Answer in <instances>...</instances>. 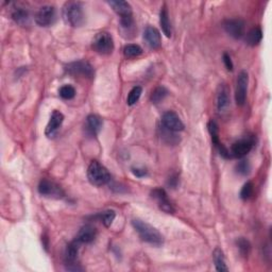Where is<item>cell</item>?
<instances>
[{
	"instance_id": "obj_34",
	"label": "cell",
	"mask_w": 272,
	"mask_h": 272,
	"mask_svg": "<svg viewBox=\"0 0 272 272\" xmlns=\"http://www.w3.org/2000/svg\"><path fill=\"white\" fill-rule=\"evenodd\" d=\"M253 191H254V185L252 182H247L246 184L243 186L242 191H240V198L243 200H248L251 198L253 195Z\"/></svg>"
},
{
	"instance_id": "obj_10",
	"label": "cell",
	"mask_w": 272,
	"mask_h": 272,
	"mask_svg": "<svg viewBox=\"0 0 272 272\" xmlns=\"http://www.w3.org/2000/svg\"><path fill=\"white\" fill-rule=\"evenodd\" d=\"M162 125L173 132H180L184 130V124L176 113L173 111L166 112L162 116Z\"/></svg>"
},
{
	"instance_id": "obj_24",
	"label": "cell",
	"mask_w": 272,
	"mask_h": 272,
	"mask_svg": "<svg viewBox=\"0 0 272 272\" xmlns=\"http://www.w3.org/2000/svg\"><path fill=\"white\" fill-rule=\"evenodd\" d=\"M213 258H214L215 267H216L217 271H219V272L229 271V268H227L226 263H225L223 251L221 250L220 248H216V249L214 250V252H213Z\"/></svg>"
},
{
	"instance_id": "obj_29",
	"label": "cell",
	"mask_w": 272,
	"mask_h": 272,
	"mask_svg": "<svg viewBox=\"0 0 272 272\" xmlns=\"http://www.w3.org/2000/svg\"><path fill=\"white\" fill-rule=\"evenodd\" d=\"M236 243H237V247L240 254H242L244 257H248L251 251V244L249 240L244 237H240L237 239Z\"/></svg>"
},
{
	"instance_id": "obj_19",
	"label": "cell",
	"mask_w": 272,
	"mask_h": 272,
	"mask_svg": "<svg viewBox=\"0 0 272 272\" xmlns=\"http://www.w3.org/2000/svg\"><path fill=\"white\" fill-rule=\"evenodd\" d=\"M120 32H122L123 36L125 39H132L135 35L136 32V26L135 22L133 20L132 15L131 16H125V17H120Z\"/></svg>"
},
{
	"instance_id": "obj_2",
	"label": "cell",
	"mask_w": 272,
	"mask_h": 272,
	"mask_svg": "<svg viewBox=\"0 0 272 272\" xmlns=\"http://www.w3.org/2000/svg\"><path fill=\"white\" fill-rule=\"evenodd\" d=\"M63 20L68 26L78 28L81 27L85 22V15L83 11V5L78 1L66 2L63 7Z\"/></svg>"
},
{
	"instance_id": "obj_25",
	"label": "cell",
	"mask_w": 272,
	"mask_h": 272,
	"mask_svg": "<svg viewBox=\"0 0 272 272\" xmlns=\"http://www.w3.org/2000/svg\"><path fill=\"white\" fill-rule=\"evenodd\" d=\"M262 39H263L262 30L259 28H254L251 31H249L248 34H247L246 42L250 46H256L259 43H261Z\"/></svg>"
},
{
	"instance_id": "obj_35",
	"label": "cell",
	"mask_w": 272,
	"mask_h": 272,
	"mask_svg": "<svg viewBox=\"0 0 272 272\" xmlns=\"http://www.w3.org/2000/svg\"><path fill=\"white\" fill-rule=\"evenodd\" d=\"M132 173L137 178H144V176L147 175V170L145 168H141V167H133L132 168Z\"/></svg>"
},
{
	"instance_id": "obj_36",
	"label": "cell",
	"mask_w": 272,
	"mask_h": 272,
	"mask_svg": "<svg viewBox=\"0 0 272 272\" xmlns=\"http://www.w3.org/2000/svg\"><path fill=\"white\" fill-rule=\"evenodd\" d=\"M223 63H224V65L226 67L227 71H233V62H232V59H231V56L229 53H223Z\"/></svg>"
},
{
	"instance_id": "obj_3",
	"label": "cell",
	"mask_w": 272,
	"mask_h": 272,
	"mask_svg": "<svg viewBox=\"0 0 272 272\" xmlns=\"http://www.w3.org/2000/svg\"><path fill=\"white\" fill-rule=\"evenodd\" d=\"M87 178L91 184L95 186H103L111 181V174L102 164L93 161L87 169Z\"/></svg>"
},
{
	"instance_id": "obj_18",
	"label": "cell",
	"mask_w": 272,
	"mask_h": 272,
	"mask_svg": "<svg viewBox=\"0 0 272 272\" xmlns=\"http://www.w3.org/2000/svg\"><path fill=\"white\" fill-rule=\"evenodd\" d=\"M97 237V230L96 227L91 225V224H85L80 229L78 232L77 236H75V240L83 245V244H91L93 243Z\"/></svg>"
},
{
	"instance_id": "obj_31",
	"label": "cell",
	"mask_w": 272,
	"mask_h": 272,
	"mask_svg": "<svg viewBox=\"0 0 272 272\" xmlns=\"http://www.w3.org/2000/svg\"><path fill=\"white\" fill-rule=\"evenodd\" d=\"M59 94H60L61 98H63L64 100H72L75 96V90L74 86L66 84V85H63L60 88Z\"/></svg>"
},
{
	"instance_id": "obj_33",
	"label": "cell",
	"mask_w": 272,
	"mask_h": 272,
	"mask_svg": "<svg viewBox=\"0 0 272 272\" xmlns=\"http://www.w3.org/2000/svg\"><path fill=\"white\" fill-rule=\"evenodd\" d=\"M236 173L240 175H249L251 173V165L248 161L242 160L237 163Z\"/></svg>"
},
{
	"instance_id": "obj_32",
	"label": "cell",
	"mask_w": 272,
	"mask_h": 272,
	"mask_svg": "<svg viewBox=\"0 0 272 272\" xmlns=\"http://www.w3.org/2000/svg\"><path fill=\"white\" fill-rule=\"evenodd\" d=\"M175 132L170 131L168 129H166L165 126H163V130L161 129V135L163 140H165L168 144H176L180 140L176 137L175 134H173Z\"/></svg>"
},
{
	"instance_id": "obj_26",
	"label": "cell",
	"mask_w": 272,
	"mask_h": 272,
	"mask_svg": "<svg viewBox=\"0 0 272 272\" xmlns=\"http://www.w3.org/2000/svg\"><path fill=\"white\" fill-rule=\"evenodd\" d=\"M168 90L166 87L164 86H157L155 90L151 94V101H152V103H160L162 101L167 97L168 95Z\"/></svg>"
},
{
	"instance_id": "obj_38",
	"label": "cell",
	"mask_w": 272,
	"mask_h": 272,
	"mask_svg": "<svg viewBox=\"0 0 272 272\" xmlns=\"http://www.w3.org/2000/svg\"><path fill=\"white\" fill-rule=\"evenodd\" d=\"M65 266H66V270H68V271H83V268H82L78 263L68 264Z\"/></svg>"
},
{
	"instance_id": "obj_13",
	"label": "cell",
	"mask_w": 272,
	"mask_h": 272,
	"mask_svg": "<svg viewBox=\"0 0 272 272\" xmlns=\"http://www.w3.org/2000/svg\"><path fill=\"white\" fill-rule=\"evenodd\" d=\"M207 128H208V132H210V135L212 138V142L213 144L216 146V148L219 150V153L223 155L225 159H230L231 155H230V151L227 150L223 144L220 143L219 140V129H218V124L214 122V120H211L210 123L207 124Z\"/></svg>"
},
{
	"instance_id": "obj_20",
	"label": "cell",
	"mask_w": 272,
	"mask_h": 272,
	"mask_svg": "<svg viewBox=\"0 0 272 272\" xmlns=\"http://www.w3.org/2000/svg\"><path fill=\"white\" fill-rule=\"evenodd\" d=\"M11 17L20 26L26 27L30 24L29 11L24 7H15L11 12Z\"/></svg>"
},
{
	"instance_id": "obj_9",
	"label": "cell",
	"mask_w": 272,
	"mask_h": 272,
	"mask_svg": "<svg viewBox=\"0 0 272 272\" xmlns=\"http://www.w3.org/2000/svg\"><path fill=\"white\" fill-rule=\"evenodd\" d=\"M39 193L44 196V197L48 198H56L60 199L64 197V192L59 186L58 184H55L54 182L49 181L47 179H43L40 184H39Z\"/></svg>"
},
{
	"instance_id": "obj_8",
	"label": "cell",
	"mask_w": 272,
	"mask_h": 272,
	"mask_svg": "<svg viewBox=\"0 0 272 272\" xmlns=\"http://www.w3.org/2000/svg\"><path fill=\"white\" fill-rule=\"evenodd\" d=\"M249 84V75L246 71L240 72L236 82V91H235V101L236 104L242 106L245 104L247 99V92H248Z\"/></svg>"
},
{
	"instance_id": "obj_1",
	"label": "cell",
	"mask_w": 272,
	"mask_h": 272,
	"mask_svg": "<svg viewBox=\"0 0 272 272\" xmlns=\"http://www.w3.org/2000/svg\"><path fill=\"white\" fill-rule=\"evenodd\" d=\"M132 225L143 242L154 247H161L164 244L163 235L159 230L151 224L145 223L141 219H134L132 221Z\"/></svg>"
},
{
	"instance_id": "obj_22",
	"label": "cell",
	"mask_w": 272,
	"mask_h": 272,
	"mask_svg": "<svg viewBox=\"0 0 272 272\" xmlns=\"http://www.w3.org/2000/svg\"><path fill=\"white\" fill-rule=\"evenodd\" d=\"M110 7L116 12L120 17L131 16L132 15V7L129 2L123 1V0H112L107 2Z\"/></svg>"
},
{
	"instance_id": "obj_6",
	"label": "cell",
	"mask_w": 272,
	"mask_h": 272,
	"mask_svg": "<svg viewBox=\"0 0 272 272\" xmlns=\"http://www.w3.org/2000/svg\"><path fill=\"white\" fill-rule=\"evenodd\" d=\"M55 9L53 5H43L34 15V21L40 27H49L55 22Z\"/></svg>"
},
{
	"instance_id": "obj_28",
	"label": "cell",
	"mask_w": 272,
	"mask_h": 272,
	"mask_svg": "<svg viewBox=\"0 0 272 272\" xmlns=\"http://www.w3.org/2000/svg\"><path fill=\"white\" fill-rule=\"evenodd\" d=\"M143 94V88L141 86H134L130 91L129 95H128V99H126V103L129 105H134L137 103V101L140 100L141 96Z\"/></svg>"
},
{
	"instance_id": "obj_23",
	"label": "cell",
	"mask_w": 272,
	"mask_h": 272,
	"mask_svg": "<svg viewBox=\"0 0 272 272\" xmlns=\"http://www.w3.org/2000/svg\"><path fill=\"white\" fill-rule=\"evenodd\" d=\"M160 25H161L164 34H165L167 37L172 36V33H173L172 23H170V21H169L168 11H167L165 5H164V7L161 10V12H160Z\"/></svg>"
},
{
	"instance_id": "obj_7",
	"label": "cell",
	"mask_w": 272,
	"mask_h": 272,
	"mask_svg": "<svg viewBox=\"0 0 272 272\" xmlns=\"http://www.w3.org/2000/svg\"><path fill=\"white\" fill-rule=\"evenodd\" d=\"M253 146H254V140L252 137L242 138L232 145L230 155L231 157H236V159H243L250 152Z\"/></svg>"
},
{
	"instance_id": "obj_5",
	"label": "cell",
	"mask_w": 272,
	"mask_h": 272,
	"mask_svg": "<svg viewBox=\"0 0 272 272\" xmlns=\"http://www.w3.org/2000/svg\"><path fill=\"white\" fill-rule=\"evenodd\" d=\"M92 47L100 54H110L114 50V41L109 32H100L94 37Z\"/></svg>"
},
{
	"instance_id": "obj_17",
	"label": "cell",
	"mask_w": 272,
	"mask_h": 272,
	"mask_svg": "<svg viewBox=\"0 0 272 272\" xmlns=\"http://www.w3.org/2000/svg\"><path fill=\"white\" fill-rule=\"evenodd\" d=\"M64 122V115L60 111H53L51 116H50V120L46 126V135L48 137H53L58 130L61 128V125Z\"/></svg>"
},
{
	"instance_id": "obj_11",
	"label": "cell",
	"mask_w": 272,
	"mask_h": 272,
	"mask_svg": "<svg viewBox=\"0 0 272 272\" xmlns=\"http://www.w3.org/2000/svg\"><path fill=\"white\" fill-rule=\"evenodd\" d=\"M223 28L225 32L234 39H242L245 34V22L239 18H233V20H226L223 23Z\"/></svg>"
},
{
	"instance_id": "obj_16",
	"label": "cell",
	"mask_w": 272,
	"mask_h": 272,
	"mask_svg": "<svg viewBox=\"0 0 272 272\" xmlns=\"http://www.w3.org/2000/svg\"><path fill=\"white\" fill-rule=\"evenodd\" d=\"M217 110L219 113H224L230 106V91L226 84H220L217 92Z\"/></svg>"
},
{
	"instance_id": "obj_30",
	"label": "cell",
	"mask_w": 272,
	"mask_h": 272,
	"mask_svg": "<svg viewBox=\"0 0 272 272\" xmlns=\"http://www.w3.org/2000/svg\"><path fill=\"white\" fill-rule=\"evenodd\" d=\"M98 217H99L101 223H102L106 227H109L113 223L114 219H115L116 214L113 210H107V211L100 213Z\"/></svg>"
},
{
	"instance_id": "obj_27",
	"label": "cell",
	"mask_w": 272,
	"mask_h": 272,
	"mask_svg": "<svg viewBox=\"0 0 272 272\" xmlns=\"http://www.w3.org/2000/svg\"><path fill=\"white\" fill-rule=\"evenodd\" d=\"M124 54L125 58H137L143 54V49L141 46L135 45V44H129L124 48Z\"/></svg>"
},
{
	"instance_id": "obj_15",
	"label": "cell",
	"mask_w": 272,
	"mask_h": 272,
	"mask_svg": "<svg viewBox=\"0 0 272 272\" xmlns=\"http://www.w3.org/2000/svg\"><path fill=\"white\" fill-rule=\"evenodd\" d=\"M103 122L100 116L91 114L86 117L85 124H84V131L88 136H97L99 132L102 129Z\"/></svg>"
},
{
	"instance_id": "obj_12",
	"label": "cell",
	"mask_w": 272,
	"mask_h": 272,
	"mask_svg": "<svg viewBox=\"0 0 272 272\" xmlns=\"http://www.w3.org/2000/svg\"><path fill=\"white\" fill-rule=\"evenodd\" d=\"M151 197H152L159 204V207L163 212L167 214H173L174 207L172 204V202L169 201L166 192L163 188H155L154 191L151 193Z\"/></svg>"
},
{
	"instance_id": "obj_21",
	"label": "cell",
	"mask_w": 272,
	"mask_h": 272,
	"mask_svg": "<svg viewBox=\"0 0 272 272\" xmlns=\"http://www.w3.org/2000/svg\"><path fill=\"white\" fill-rule=\"evenodd\" d=\"M80 247H81V244L75 239H74L72 243H69L67 245L65 250V265L78 263Z\"/></svg>"
},
{
	"instance_id": "obj_37",
	"label": "cell",
	"mask_w": 272,
	"mask_h": 272,
	"mask_svg": "<svg viewBox=\"0 0 272 272\" xmlns=\"http://www.w3.org/2000/svg\"><path fill=\"white\" fill-rule=\"evenodd\" d=\"M167 184L169 187H172V188H175L176 186H178L179 184V176L178 175H172L170 178L168 179V182H167Z\"/></svg>"
},
{
	"instance_id": "obj_14",
	"label": "cell",
	"mask_w": 272,
	"mask_h": 272,
	"mask_svg": "<svg viewBox=\"0 0 272 272\" xmlns=\"http://www.w3.org/2000/svg\"><path fill=\"white\" fill-rule=\"evenodd\" d=\"M144 40H145V43L147 44V46L152 50L159 49L162 45V39H161L160 31L154 27L148 26L146 29H145Z\"/></svg>"
},
{
	"instance_id": "obj_4",
	"label": "cell",
	"mask_w": 272,
	"mask_h": 272,
	"mask_svg": "<svg viewBox=\"0 0 272 272\" xmlns=\"http://www.w3.org/2000/svg\"><path fill=\"white\" fill-rule=\"evenodd\" d=\"M65 71L74 75V77H83V78H93L95 74L94 67L85 60H79L69 63L65 66Z\"/></svg>"
}]
</instances>
